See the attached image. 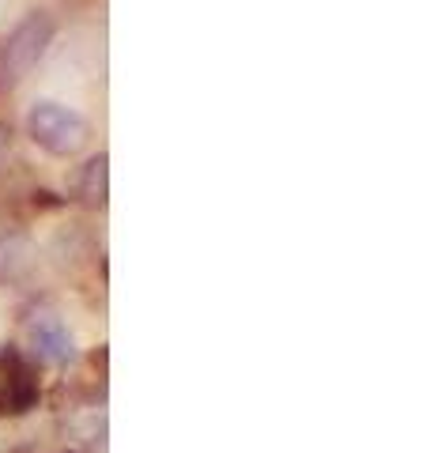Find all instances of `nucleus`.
Listing matches in <instances>:
<instances>
[{
    "label": "nucleus",
    "instance_id": "nucleus-1",
    "mask_svg": "<svg viewBox=\"0 0 430 453\" xmlns=\"http://www.w3.org/2000/svg\"><path fill=\"white\" fill-rule=\"evenodd\" d=\"M27 133L31 140L50 151V155H76L91 136V125L80 110H72L65 103H35L31 113H27Z\"/></svg>",
    "mask_w": 430,
    "mask_h": 453
},
{
    "label": "nucleus",
    "instance_id": "nucleus-2",
    "mask_svg": "<svg viewBox=\"0 0 430 453\" xmlns=\"http://www.w3.org/2000/svg\"><path fill=\"white\" fill-rule=\"evenodd\" d=\"M53 42V19L35 12V16H27L12 38L4 42V50H0V83L12 88V83H19L31 68L42 61V53L50 50Z\"/></svg>",
    "mask_w": 430,
    "mask_h": 453
},
{
    "label": "nucleus",
    "instance_id": "nucleus-3",
    "mask_svg": "<svg viewBox=\"0 0 430 453\" xmlns=\"http://www.w3.org/2000/svg\"><path fill=\"white\" fill-rule=\"evenodd\" d=\"M27 344H31L35 359L46 363V366H65L76 359V336L65 325L61 314H53V310H38L27 325Z\"/></svg>",
    "mask_w": 430,
    "mask_h": 453
},
{
    "label": "nucleus",
    "instance_id": "nucleus-4",
    "mask_svg": "<svg viewBox=\"0 0 430 453\" xmlns=\"http://www.w3.org/2000/svg\"><path fill=\"white\" fill-rule=\"evenodd\" d=\"M38 401V378L19 356H0V412H27Z\"/></svg>",
    "mask_w": 430,
    "mask_h": 453
},
{
    "label": "nucleus",
    "instance_id": "nucleus-5",
    "mask_svg": "<svg viewBox=\"0 0 430 453\" xmlns=\"http://www.w3.org/2000/svg\"><path fill=\"white\" fill-rule=\"evenodd\" d=\"M35 268V246L23 234L0 238V280H23Z\"/></svg>",
    "mask_w": 430,
    "mask_h": 453
},
{
    "label": "nucleus",
    "instance_id": "nucleus-6",
    "mask_svg": "<svg viewBox=\"0 0 430 453\" xmlns=\"http://www.w3.org/2000/svg\"><path fill=\"white\" fill-rule=\"evenodd\" d=\"M76 193L83 204H106V193H110V159L103 151L80 170V181H76Z\"/></svg>",
    "mask_w": 430,
    "mask_h": 453
},
{
    "label": "nucleus",
    "instance_id": "nucleus-7",
    "mask_svg": "<svg viewBox=\"0 0 430 453\" xmlns=\"http://www.w3.org/2000/svg\"><path fill=\"white\" fill-rule=\"evenodd\" d=\"M4 151H8V129L0 125V159H4Z\"/></svg>",
    "mask_w": 430,
    "mask_h": 453
},
{
    "label": "nucleus",
    "instance_id": "nucleus-8",
    "mask_svg": "<svg viewBox=\"0 0 430 453\" xmlns=\"http://www.w3.org/2000/svg\"><path fill=\"white\" fill-rule=\"evenodd\" d=\"M12 12V0H0V27H4V16Z\"/></svg>",
    "mask_w": 430,
    "mask_h": 453
}]
</instances>
